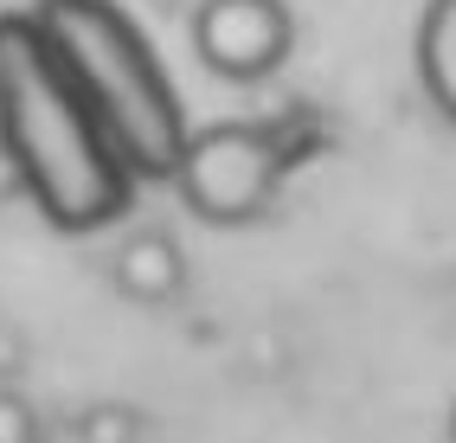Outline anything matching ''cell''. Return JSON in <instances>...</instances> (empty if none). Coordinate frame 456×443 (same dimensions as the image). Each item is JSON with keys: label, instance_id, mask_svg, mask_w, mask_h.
<instances>
[{"label": "cell", "instance_id": "3", "mask_svg": "<svg viewBox=\"0 0 456 443\" xmlns=\"http://www.w3.org/2000/svg\"><path fill=\"white\" fill-rule=\"evenodd\" d=\"M283 173H289V161H283V148L270 141V129L212 123V129H193L187 148H180L174 193L206 225H251L277 205Z\"/></svg>", "mask_w": 456, "mask_h": 443}, {"label": "cell", "instance_id": "9", "mask_svg": "<svg viewBox=\"0 0 456 443\" xmlns=\"http://www.w3.org/2000/svg\"><path fill=\"white\" fill-rule=\"evenodd\" d=\"M7 199H26V193H20V173H13V161L0 155V205H7Z\"/></svg>", "mask_w": 456, "mask_h": 443}, {"label": "cell", "instance_id": "5", "mask_svg": "<svg viewBox=\"0 0 456 443\" xmlns=\"http://www.w3.org/2000/svg\"><path fill=\"white\" fill-rule=\"evenodd\" d=\"M110 283L135 309H174L180 289H187V251H180L174 231L142 225L110 251Z\"/></svg>", "mask_w": 456, "mask_h": 443}, {"label": "cell", "instance_id": "6", "mask_svg": "<svg viewBox=\"0 0 456 443\" xmlns=\"http://www.w3.org/2000/svg\"><path fill=\"white\" fill-rule=\"evenodd\" d=\"M418 84L456 129V0H431L418 20Z\"/></svg>", "mask_w": 456, "mask_h": 443}, {"label": "cell", "instance_id": "11", "mask_svg": "<svg viewBox=\"0 0 456 443\" xmlns=\"http://www.w3.org/2000/svg\"><path fill=\"white\" fill-rule=\"evenodd\" d=\"M450 443H456V405H450Z\"/></svg>", "mask_w": 456, "mask_h": 443}, {"label": "cell", "instance_id": "8", "mask_svg": "<svg viewBox=\"0 0 456 443\" xmlns=\"http://www.w3.org/2000/svg\"><path fill=\"white\" fill-rule=\"evenodd\" d=\"M0 443H39V411L13 386H0Z\"/></svg>", "mask_w": 456, "mask_h": 443}, {"label": "cell", "instance_id": "7", "mask_svg": "<svg viewBox=\"0 0 456 443\" xmlns=\"http://www.w3.org/2000/svg\"><path fill=\"white\" fill-rule=\"evenodd\" d=\"M77 443H148V424H142L135 405L103 399V405L77 411Z\"/></svg>", "mask_w": 456, "mask_h": 443}, {"label": "cell", "instance_id": "4", "mask_svg": "<svg viewBox=\"0 0 456 443\" xmlns=\"http://www.w3.org/2000/svg\"><path fill=\"white\" fill-rule=\"evenodd\" d=\"M187 33L212 77L264 84L296 52V13H289V0H200Z\"/></svg>", "mask_w": 456, "mask_h": 443}, {"label": "cell", "instance_id": "10", "mask_svg": "<svg viewBox=\"0 0 456 443\" xmlns=\"http://www.w3.org/2000/svg\"><path fill=\"white\" fill-rule=\"evenodd\" d=\"M13 366H20V334L0 328V373H13Z\"/></svg>", "mask_w": 456, "mask_h": 443}, {"label": "cell", "instance_id": "1", "mask_svg": "<svg viewBox=\"0 0 456 443\" xmlns=\"http://www.w3.org/2000/svg\"><path fill=\"white\" fill-rule=\"evenodd\" d=\"M0 155L13 161L20 193L45 213V225L71 238L116 225L135 205V181L26 13H0Z\"/></svg>", "mask_w": 456, "mask_h": 443}, {"label": "cell", "instance_id": "2", "mask_svg": "<svg viewBox=\"0 0 456 443\" xmlns=\"http://www.w3.org/2000/svg\"><path fill=\"white\" fill-rule=\"evenodd\" d=\"M26 20L39 26V39L52 45L58 71L71 77L129 181H174L193 129L142 26L116 0H33Z\"/></svg>", "mask_w": 456, "mask_h": 443}]
</instances>
